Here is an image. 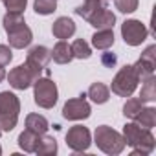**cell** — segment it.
Masks as SVG:
<instances>
[{
  "label": "cell",
  "instance_id": "5",
  "mask_svg": "<svg viewBox=\"0 0 156 156\" xmlns=\"http://www.w3.org/2000/svg\"><path fill=\"white\" fill-rule=\"evenodd\" d=\"M138 83H140V77H138L134 66L132 64H125L114 75L110 90H112V94H116L119 98H129V96H132L136 92Z\"/></svg>",
  "mask_w": 156,
  "mask_h": 156
},
{
  "label": "cell",
  "instance_id": "31",
  "mask_svg": "<svg viewBox=\"0 0 156 156\" xmlns=\"http://www.w3.org/2000/svg\"><path fill=\"white\" fill-rule=\"evenodd\" d=\"M101 62H103V66H107V68H112V66H116V62H118V57H116L114 53H110V51H105V53L101 55Z\"/></svg>",
  "mask_w": 156,
  "mask_h": 156
},
{
  "label": "cell",
  "instance_id": "20",
  "mask_svg": "<svg viewBox=\"0 0 156 156\" xmlns=\"http://www.w3.org/2000/svg\"><path fill=\"white\" fill-rule=\"evenodd\" d=\"M26 59H28V61H33V62H37V64H41L42 68H46L48 62L51 61V53H50V50H48L46 46H39V44H37V46L30 48Z\"/></svg>",
  "mask_w": 156,
  "mask_h": 156
},
{
  "label": "cell",
  "instance_id": "8",
  "mask_svg": "<svg viewBox=\"0 0 156 156\" xmlns=\"http://www.w3.org/2000/svg\"><path fill=\"white\" fill-rule=\"evenodd\" d=\"M147 35H149V30L141 20L129 19L121 24V37H123L125 44H129V46H141L145 42Z\"/></svg>",
  "mask_w": 156,
  "mask_h": 156
},
{
  "label": "cell",
  "instance_id": "19",
  "mask_svg": "<svg viewBox=\"0 0 156 156\" xmlns=\"http://www.w3.org/2000/svg\"><path fill=\"white\" fill-rule=\"evenodd\" d=\"M26 129H30V130L37 132L39 136H42V134L48 132L50 123H48V119H46L44 116H41V114H28V116H26Z\"/></svg>",
  "mask_w": 156,
  "mask_h": 156
},
{
  "label": "cell",
  "instance_id": "9",
  "mask_svg": "<svg viewBox=\"0 0 156 156\" xmlns=\"http://www.w3.org/2000/svg\"><path fill=\"white\" fill-rule=\"evenodd\" d=\"M66 145L75 151V152H83L88 151V147L92 145V134L87 127L83 125H73L68 129L66 132Z\"/></svg>",
  "mask_w": 156,
  "mask_h": 156
},
{
  "label": "cell",
  "instance_id": "26",
  "mask_svg": "<svg viewBox=\"0 0 156 156\" xmlns=\"http://www.w3.org/2000/svg\"><path fill=\"white\" fill-rule=\"evenodd\" d=\"M24 22H26V20H24V15H22L20 11H8V13L4 15V19H2V26H4L6 31L13 30V28L20 26V24H24Z\"/></svg>",
  "mask_w": 156,
  "mask_h": 156
},
{
  "label": "cell",
  "instance_id": "29",
  "mask_svg": "<svg viewBox=\"0 0 156 156\" xmlns=\"http://www.w3.org/2000/svg\"><path fill=\"white\" fill-rule=\"evenodd\" d=\"M8 11H24L28 6V0H2Z\"/></svg>",
  "mask_w": 156,
  "mask_h": 156
},
{
  "label": "cell",
  "instance_id": "3",
  "mask_svg": "<svg viewBox=\"0 0 156 156\" xmlns=\"http://www.w3.org/2000/svg\"><path fill=\"white\" fill-rule=\"evenodd\" d=\"M19 114L20 99L9 90L0 92V129H2V132H11L17 127Z\"/></svg>",
  "mask_w": 156,
  "mask_h": 156
},
{
  "label": "cell",
  "instance_id": "24",
  "mask_svg": "<svg viewBox=\"0 0 156 156\" xmlns=\"http://www.w3.org/2000/svg\"><path fill=\"white\" fill-rule=\"evenodd\" d=\"M70 48H72L73 59H90V55H92V48L85 39H75L70 44Z\"/></svg>",
  "mask_w": 156,
  "mask_h": 156
},
{
  "label": "cell",
  "instance_id": "30",
  "mask_svg": "<svg viewBox=\"0 0 156 156\" xmlns=\"http://www.w3.org/2000/svg\"><path fill=\"white\" fill-rule=\"evenodd\" d=\"M11 61H13V51H11V46L0 44V66H8Z\"/></svg>",
  "mask_w": 156,
  "mask_h": 156
},
{
  "label": "cell",
  "instance_id": "27",
  "mask_svg": "<svg viewBox=\"0 0 156 156\" xmlns=\"http://www.w3.org/2000/svg\"><path fill=\"white\" fill-rule=\"evenodd\" d=\"M33 9L37 15H51L57 9V0H35Z\"/></svg>",
  "mask_w": 156,
  "mask_h": 156
},
{
  "label": "cell",
  "instance_id": "11",
  "mask_svg": "<svg viewBox=\"0 0 156 156\" xmlns=\"http://www.w3.org/2000/svg\"><path fill=\"white\" fill-rule=\"evenodd\" d=\"M6 33H8L9 46L15 48V50H24L33 41V31L26 26V22L20 24V26H17V28H13V30H9V31H6Z\"/></svg>",
  "mask_w": 156,
  "mask_h": 156
},
{
  "label": "cell",
  "instance_id": "1",
  "mask_svg": "<svg viewBox=\"0 0 156 156\" xmlns=\"http://www.w3.org/2000/svg\"><path fill=\"white\" fill-rule=\"evenodd\" d=\"M123 140H125V145L132 147V156H140V154L147 156L152 152V149L156 145V140H154L151 129H145V127L138 125L136 121L125 123Z\"/></svg>",
  "mask_w": 156,
  "mask_h": 156
},
{
  "label": "cell",
  "instance_id": "13",
  "mask_svg": "<svg viewBox=\"0 0 156 156\" xmlns=\"http://www.w3.org/2000/svg\"><path fill=\"white\" fill-rule=\"evenodd\" d=\"M51 33H53L55 39L66 41L75 33V22L72 19H68V17H59L51 26Z\"/></svg>",
  "mask_w": 156,
  "mask_h": 156
},
{
  "label": "cell",
  "instance_id": "28",
  "mask_svg": "<svg viewBox=\"0 0 156 156\" xmlns=\"http://www.w3.org/2000/svg\"><path fill=\"white\" fill-rule=\"evenodd\" d=\"M138 4H140V0H116V9L119 13H134L138 9Z\"/></svg>",
  "mask_w": 156,
  "mask_h": 156
},
{
  "label": "cell",
  "instance_id": "22",
  "mask_svg": "<svg viewBox=\"0 0 156 156\" xmlns=\"http://www.w3.org/2000/svg\"><path fill=\"white\" fill-rule=\"evenodd\" d=\"M37 154L41 156H53L57 152V140L53 136H48V134H42L41 140H39V145L35 149Z\"/></svg>",
  "mask_w": 156,
  "mask_h": 156
},
{
  "label": "cell",
  "instance_id": "10",
  "mask_svg": "<svg viewBox=\"0 0 156 156\" xmlns=\"http://www.w3.org/2000/svg\"><path fill=\"white\" fill-rule=\"evenodd\" d=\"M138 77H140V81L147 79V77L154 75V68H156V44H151L143 50L141 57L132 64Z\"/></svg>",
  "mask_w": 156,
  "mask_h": 156
},
{
  "label": "cell",
  "instance_id": "6",
  "mask_svg": "<svg viewBox=\"0 0 156 156\" xmlns=\"http://www.w3.org/2000/svg\"><path fill=\"white\" fill-rule=\"evenodd\" d=\"M33 99H35V105L41 108H53L59 99V90L53 79H50L48 75L46 77L41 75L33 83Z\"/></svg>",
  "mask_w": 156,
  "mask_h": 156
},
{
  "label": "cell",
  "instance_id": "2",
  "mask_svg": "<svg viewBox=\"0 0 156 156\" xmlns=\"http://www.w3.org/2000/svg\"><path fill=\"white\" fill-rule=\"evenodd\" d=\"M42 66L33 62V61H24V64H19L17 68H13L9 73H6V79L9 83L11 88L15 90H26L30 87H33V83L42 75Z\"/></svg>",
  "mask_w": 156,
  "mask_h": 156
},
{
  "label": "cell",
  "instance_id": "17",
  "mask_svg": "<svg viewBox=\"0 0 156 156\" xmlns=\"http://www.w3.org/2000/svg\"><path fill=\"white\" fill-rule=\"evenodd\" d=\"M39 140H41V136H39L37 132L26 129L24 132L19 134V140H17V141H19V147H20L24 152H35V149H37V145H39Z\"/></svg>",
  "mask_w": 156,
  "mask_h": 156
},
{
  "label": "cell",
  "instance_id": "16",
  "mask_svg": "<svg viewBox=\"0 0 156 156\" xmlns=\"http://www.w3.org/2000/svg\"><path fill=\"white\" fill-rule=\"evenodd\" d=\"M114 31L112 28L108 30H98L94 35H92V46L96 50H108L112 44H114Z\"/></svg>",
  "mask_w": 156,
  "mask_h": 156
},
{
  "label": "cell",
  "instance_id": "34",
  "mask_svg": "<svg viewBox=\"0 0 156 156\" xmlns=\"http://www.w3.org/2000/svg\"><path fill=\"white\" fill-rule=\"evenodd\" d=\"M0 154H2V147H0Z\"/></svg>",
  "mask_w": 156,
  "mask_h": 156
},
{
  "label": "cell",
  "instance_id": "25",
  "mask_svg": "<svg viewBox=\"0 0 156 156\" xmlns=\"http://www.w3.org/2000/svg\"><path fill=\"white\" fill-rule=\"evenodd\" d=\"M143 101L140 99V98H130L129 96V99L125 101V105H123V116L125 118H129V119H134L136 116H138V112L143 108Z\"/></svg>",
  "mask_w": 156,
  "mask_h": 156
},
{
  "label": "cell",
  "instance_id": "33",
  "mask_svg": "<svg viewBox=\"0 0 156 156\" xmlns=\"http://www.w3.org/2000/svg\"><path fill=\"white\" fill-rule=\"evenodd\" d=\"M0 136H2V129H0Z\"/></svg>",
  "mask_w": 156,
  "mask_h": 156
},
{
  "label": "cell",
  "instance_id": "7",
  "mask_svg": "<svg viewBox=\"0 0 156 156\" xmlns=\"http://www.w3.org/2000/svg\"><path fill=\"white\" fill-rule=\"evenodd\" d=\"M92 114V107L87 101V94H81L79 98H73L68 99L62 107V118L68 121H81L90 118Z\"/></svg>",
  "mask_w": 156,
  "mask_h": 156
},
{
  "label": "cell",
  "instance_id": "14",
  "mask_svg": "<svg viewBox=\"0 0 156 156\" xmlns=\"http://www.w3.org/2000/svg\"><path fill=\"white\" fill-rule=\"evenodd\" d=\"M87 98H90V101L96 103V105H103L110 99V88L105 83H99V81L92 83L88 92H87Z\"/></svg>",
  "mask_w": 156,
  "mask_h": 156
},
{
  "label": "cell",
  "instance_id": "12",
  "mask_svg": "<svg viewBox=\"0 0 156 156\" xmlns=\"http://www.w3.org/2000/svg\"><path fill=\"white\" fill-rule=\"evenodd\" d=\"M88 24L94 26L96 30H108V28H114V24H116V15L105 6V8H101L98 13H94V15L90 17Z\"/></svg>",
  "mask_w": 156,
  "mask_h": 156
},
{
  "label": "cell",
  "instance_id": "35",
  "mask_svg": "<svg viewBox=\"0 0 156 156\" xmlns=\"http://www.w3.org/2000/svg\"><path fill=\"white\" fill-rule=\"evenodd\" d=\"M103 2H108V0H103Z\"/></svg>",
  "mask_w": 156,
  "mask_h": 156
},
{
  "label": "cell",
  "instance_id": "21",
  "mask_svg": "<svg viewBox=\"0 0 156 156\" xmlns=\"http://www.w3.org/2000/svg\"><path fill=\"white\" fill-rule=\"evenodd\" d=\"M134 121H136L138 125H141V127L152 130V127L156 125V108H154V107H145V105H143V108L138 112V116L134 118Z\"/></svg>",
  "mask_w": 156,
  "mask_h": 156
},
{
  "label": "cell",
  "instance_id": "32",
  "mask_svg": "<svg viewBox=\"0 0 156 156\" xmlns=\"http://www.w3.org/2000/svg\"><path fill=\"white\" fill-rule=\"evenodd\" d=\"M4 79H6V70H4V66H0V83Z\"/></svg>",
  "mask_w": 156,
  "mask_h": 156
},
{
  "label": "cell",
  "instance_id": "18",
  "mask_svg": "<svg viewBox=\"0 0 156 156\" xmlns=\"http://www.w3.org/2000/svg\"><path fill=\"white\" fill-rule=\"evenodd\" d=\"M101 8H105L103 0H85L81 6H77V8H75V15H79L81 19H85V20L88 22L90 17H92L94 13H98Z\"/></svg>",
  "mask_w": 156,
  "mask_h": 156
},
{
  "label": "cell",
  "instance_id": "4",
  "mask_svg": "<svg viewBox=\"0 0 156 156\" xmlns=\"http://www.w3.org/2000/svg\"><path fill=\"white\" fill-rule=\"evenodd\" d=\"M94 141L96 145L105 152V154H110V156H116V154H121L123 149L127 147L125 145V140H123V134L114 130L112 127L108 125H99L94 132Z\"/></svg>",
  "mask_w": 156,
  "mask_h": 156
},
{
  "label": "cell",
  "instance_id": "15",
  "mask_svg": "<svg viewBox=\"0 0 156 156\" xmlns=\"http://www.w3.org/2000/svg\"><path fill=\"white\" fill-rule=\"evenodd\" d=\"M50 53H51V59H53L57 64H68V62H72V59H73L72 48H70V44H68L66 41H59V42L53 46V50H50Z\"/></svg>",
  "mask_w": 156,
  "mask_h": 156
},
{
  "label": "cell",
  "instance_id": "23",
  "mask_svg": "<svg viewBox=\"0 0 156 156\" xmlns=\"http://www.w3.org/2000/svg\"><path fill=\"white\" fill-rule=\"evenodd\" d=\"M141 92H140V99L143 103H152L156 101V79H154V75L147 77V79L141 81Z\"/></svg>",
  "mask_w": 156,
  "mask_h": 156
}]
</instances>
